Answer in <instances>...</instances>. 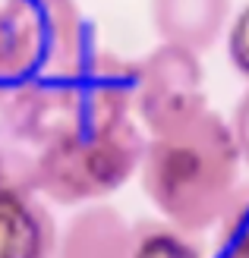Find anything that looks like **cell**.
<instances>
[{"label": "cell", "instance_id": "obj_1", "mask_svg": "<svg viewBox=\"0 0 249 258\" xmlns=\"http://www.w3.org/2000/svg\"><path fill=\"white\" fill-rule=\"evenodd\" d=\"M243 158L230 126L215 110L158 133L145 142L139 183L155 208L186 233L218 227L240 189Z\"/></svg>", "mask_w": 249, "mask_h": 258}, {"label": "cell", "instance_id": "obj_2", "mask_svg": "<svg viewBox=\"0 0 249 258\" xmlns=\"http://www.w3.org/2000/svg\"><path fill=\"white\" fill-rule=\"evenodd\" d=\"M88 63L76 0H0V92L76 79Z\"/></svg>", "mask_w": 249, "mask_h": 258}, {"label": "cell", "instance_id": "obj_3", "mask_svg": "<svg viewBox=\"0 0 249 258\" xmlns=\"http://www.w3.org/2000/svg\"><path fill=\"white\" fill-rule=\"evenodd\" d=\"M142 154L145 139L133 120L111 129H85L67 142L35 151V192L47 196L54 205L85 208L139 173Z\"/></svg>", "mask_w": 249, "mask_h": 258}, {"label": "cell", "instance_id": "obj_4", "mask_svg": "<svg viewBox=\"0 0 249 258\" xmlns=\"http://www.w3.org/2000/svg\"><path fill=\"white\" fill-rule=\"evenodd\" d=\"M205 110V73L199 54L158 44L145 60H139L133 113L148 136L183 126Z\"/></svg>", "mask_w": 249, "mask_h": 258}, {"label": "cell", "instance_id": "obj_5", "mask_svg": "<svg viewBox=\"0 0 249 258\" xmlns=\"http://www.w3.org/2000/svg\"><path fill=\"white\" fill-rule=\"evenodd\" d=\"M0 120L13 142L44 151L88 129L85 88L76 79H38L13 92H0Z\"/></svg>", "mask_w": 249, "mask_h": 258}, {"label": "cell", "instance_id": "obj_6", "mask_svg": "<svg viewBox=\"0 0 249 258\" xmlns=\"http://www.w3.org/2000/svg\"><path fill=\"white\" fill-rule=\"evenodd\" d=\"M152 25L161 44L205 54L230 22V0H152Z\"/></svg>", "mask_w": 249, "mask_h": 258}, {"label": "cell", "instance_id": "obj_7", "mask_svg": "<svg viewBox=\"0 0 249 258\" xmlns=\"http://www.w3.org/2000/svg\"><path fill=\"white\" fill-rule=\"evenodd\" d=\"M57 224L29 189H0V258H54Z\"/></svg>", "mask_w": 249, "mask_h": 258}, {"label": "cell", "instance_id": "obj_8", "mask_svg": "<svg viewBox=\"0 0 249 258\" xmlns=\"http://www.w3.org/2000/svg\"><path fill=\"white\" fill-rule=\"evenodd\" d=\"M133 227L111 205H85L79 208L63 233H57L54 258H129Z\"/></svg>", "mask_w": 249, "mask_h": 258}, {"label": "cell", "instance_id": "obj_9", "mask_svg": "<svg viewBox=\"0 0 249 258\" xmlns=\"http://www.w3.org/2000/svg\"><path fill=\"white\" fill-rule=\"evenodd\" d=\"M129 258H205L192 233L167 221H139L133 224Z\"/></svg>", "mask_w": 249, "mask_h": 258}, {"label": "cell", "instance_id": "obj_10", "mask_svg": "<svg viewBox=\"0 0 249 258\" xmlns=\"http://www.w3.org/2000/svg\"><path fill=\"white\" fill-rule=\"evenodd\" d=\"M218 258H249V183H240L218 221Z\"/></svg>", "mask_w": 249, "mask_h": 258}, {"label": "cell", "instance_id": "obj_11", "mask_svg": "<svg viewBox=\"0 0 249 258\" xmlns=\"http://www.w3.org/2000/svg\"><path fill=\"white\" fill-rule=\"evenodd\" d=\"M227 60L249 82V4L233 16L230 29H227Z\"/></svg>", "mask_w": 249, "mask_h": 258}, {"label": "cell", "instance_id": "obj_12", "mask_svg": "<svg viewBox=\"0 0 249 258\" xmlns=\"http://www.w3.org/2000/svg\"><path fill=\"white\" fill-rule=\"evenodd\" d=\"M227 126H230V136H233V142H237V148H240L243 164H249V88L240 95L237 107H233V120Z\"/></svg>", "mask_w": 249, "mask_h": 258}]
</instances>
